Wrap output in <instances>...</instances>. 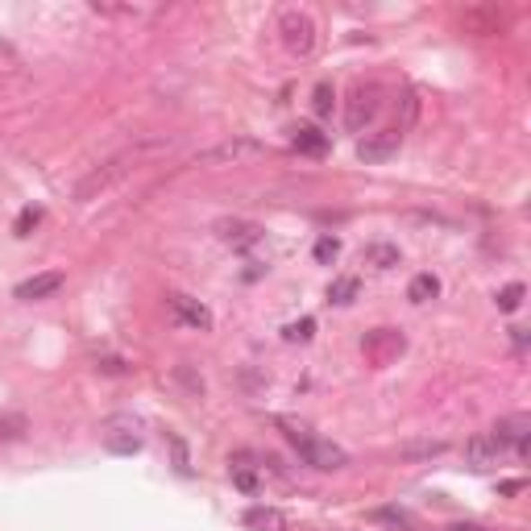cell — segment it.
Segmentation results:
<instances>
[{
  "label": "cell",
  "instance_id": "23",
  "mask_svg": "<svg viewBox=\"0 0 531 531\" xmlns=\"http://www.w3.org/2000/svg\"><path fill=\"white\" fill-rule=\"evenodd\" d=\"M38 220H42V212H38V208H25L22 217H17V237H25V233L38 225Z\"/></svg>",
  "mask_w": 531,
  "mask_h": 531
},
{
  "label": "cell",
  "instance_id": "2",
  "mask_svg": "<svg viewBox=\"0 0 531 531\" xmlns=\"http://www.w3.org/2000/svg\"><path fill=\"white\" fill-rule=\"evenodd\" d=\"M253 158H266V146L253 137H233V141H220L212 150L199 154L204 166H241V163H253Z\"/></svg>",
  "mask_w": 531,
  "mask_h": 531
},
{
  "label": "cell",
  "instance_id": "15",
  "mask_svg": "<svg viewBox=\"0 0 531 531\" xmlns=\"http://www.w3.org/2000/svg\"><path fill=\"white\" fill-rule=\"evenodd\" d=\"M465 453H469V461H473V465H490V461H499V456H502V448H499V440H494V436H482V440H473Z\"/></svg>",
  "mask_w": 531,
  "mask_h": 531
},
{
  "label": "cell",
  "instance_id": "19",
  "mask_svg": "<svg viewBox=\"0 0 531 531\" xmlns=\"http://www.w3.org/2000/svg\"><path fill=\"white\" fill-rule=\"evenodd\" d=\"M519 304H523V282H510V287H502V291H499V307H502V312H515Z\"/></svg>",
  "mask_w": 531,
  "mask_h": 531
},
{
  "label": "cell",
  "instance_id": "1",
  "mask_svg": "<svg viewBox=\"0 0 531 531\" xmlns=\"http://www.w3.org/2000/svg\"><path fill=\"white\" fill-rule=\"evenodd\" d=\"M279 428L287 432V440L299 448V456H304L307 465H315V469H345V465H349V453H345V448L332 445V440H320V436H312V428H304V423L279 420Z\"/></svg>",
  "mask_w": 531,
  "mask_h": 531
},
{
  "label": "cell",
  "instance_id": "4",
  "mask_svg": "<svg viewBox=\"0 0 531 531\" xmlns=\"http://www.w3.org/2000/svg\"><path fill=\"white\" fill-rule=\"evenodd\" d=\"M361 349H366V358L374 361V366H391L403 349H407V336H403L399 328H374V332L361 341Z\"/></svg>",
  "mask_w": 531,
  "mask_h": 531
},
{
  "label": "cell",
  "instance_id": "25",
  "mask_svg": "<svg viewBox=\"0 0 531 531\" xmlns=\"http://www.w3.org/2000/svg\"><path fill=\"white\" fill-rule=\"evenodd\" d=\"M448 531H482V527H473V523H456V527H448Z\"/></svg>",
  "mask_w": 531,
  "mask_h": 531
},
{
  "label": "cell",
  "instance_id": "10",
  "mask_svg": "<svg viewBox=\"0 0 531 531\" xmlns=\"http://www.w3.org/2000/svg\"><path fill=\"white\" fill-rule=\"evenodd\" d=\"M217 233H220V241L237 245V250H250L253 241H258V225H245V220H220Z\"/></svg>",
  "mask_w": 531,
  "mask_h": 531
},
{
  "label": "cell",
  "instance_id": "14",
  "mask_svg": "<svg viewBox=\"0 0 531 531\" xmlns=\"http://www.w3.org/2000/svg\"><path fill=\"white\" fill-rule=\"evenodd\" d=\"M358 291H361V282L353 279V274H345V279H336L332 287H328V304H336V307H349L353 299H358Z\"/></svg>",
  "mask_w": 531,
  "mask_h": 531
},
{
  "label": "cell",
  "instance_id": "13",
  "mask_svg": "<svg viewBox=\"0 0 531 531\" xmlns=\"http://www.w3.org/2000/svg\"><path fill=\"white\" fill-rule=\"evenodd\" d=\"M436 295H440V279H436V274H415L412 287H407V299H412V304H428Z\"/></svg>",
  "mask_w": 531,
  "mask_h": 531
},
{
  "label": "cell",
  "instance_id": "16",
  "mask_svg": "<svg viewBox=\"0 0 531 531\" xmlns=\"http://www.w3.org/2000/svg\"><path fill=\"white\" fill-rule=\"evenodd\" d=\"M366 261H378V270H391V266H399V250H391V245H369Z\"/></svg>",
  "mask_w": 531,
  "mask_h": 531
},
{
  "label": "cell",
  "instance_id": "21",
  "mask_svg": "<svg viewBox=\"0 0 531 531\" xmlns=\"http://www.w3.org/2000/svg\"><path fill=\"white\" fill-rule=\"evenodd\" d=\"M336 253H341V241H336V237H320V241H315V261H336Z\"/></svg>",
  "mask_w": 531,
  "mask_h": 531
},
{
  "label": "cell",
  "instance_id": "12",
  "mask_svg": "<svg viewBox=\"0 0 531 531\" xmlns=\"http://www.w3.org/2000/svg\"><path fill=\"white\" fill-rule=\"evenodd\" d=\"M295 150L312 154V158H324V154H328V137L315 129V125H299V129H295Z\"/></svg>",
  "mask_w": 531,
  "mask_h": 531
},
{
  "label": "cell",
  "instance_id": "6",
  "mask_svg": "<svg viewBox=\"0 0 531 531\" xmlns=\"http://www.w3.org/2000/svg\"><path fill=\"white\" fill-rule=\"evenodd\" d=\"M494 440H499V448L507 453V448H515V453H527V436H531V420L527 415H507V420L494 423Z\"/></svg>",
  "mask_w": 531,
  "mask_h": 531
},
{
  "label": "cell",
  "instance_id": "11",
  "mask_svg": "<svg viewBox=\"0 0 531 531\" xmlns=\"http://www.w3.org/2000/svg\"><path fill=\"white\" fill-rule=\"evenodd\" d=\"M245 527L250 531H287V515L274 507H250L245 510Z\"/></svg>",
  "mask_w": 531,
  "mask_h": 531
},
{
  "label": "cell",
  "instance_id": "18",
  "mask_svg": "<svg viewBox=\"0 0 531 531\" xmlns=\"http://www.w3.org/2000/svg\"><path fill=\"white\" fill-rule=\"evenodd\" d=\"M312 332H315V320H312V315H304V320H295V324L282 328V336H287V341H312Z\"/></svg>",
  "mask_w": 531,
  "mask_h": 531
},
{
  "label": "cell",
  "instance_id": "24",
  "mask_svg": "<svg viewBox=\"0 0 531 531\" xmlns=\"http://www.w3.org/2000/svg\"><path fill=\"white\" fill-rule=\"evenodd\" d=\"M237 486H241V490H258V482H253L250 473H241V469H237Z\"/></svg>",
  "mask_w": 531,
  "mask_h": 531
},
{
  "label": "cell",
  "instance_id": "3",
  "mask_svg": "<svg viewBox=\"0 0 531 531\" xmlns=\"http://www.w3.org/2000/svg\"><path fill=\"white\" fill-rule=\"evenodd\" d=\"M279 33H282V46H287L291 55H312V46H315V22L307 17V13L287 9L279 17Z\"/></svg>",
  "mask_w": 531,
  "mask_h": 531
},
{
  "label": "cell",
  "instance_id": "22",
  "mask_svg": "<svg viewBox=\"0 0 531 531\" xmlns=\"http://www.w3.org/2000/svg\"><path fill=\"white\" fill-rule=\"evenodd\" d=\"M22 66V58H17V50H13L9 42H0V75H13Z\"/></svg>",
  "mask_w": 531,
  "mask_h": 531
},
{
  "label": "cell",
  "instance_id": "9",
  "mask_svg": "<svg viewBox=\"0 0 531 531\" xmlns=\"http://www.w3.org/2000/svg\"><path fill=\"white\" fill-rule=\"evenodd\" d=\"M58 287H63V274L50 270V274H33V279H25L13 295H17L22 304H33V299H46V295H55Z\"/></svg>",
  "mask_w": 531,
  "mask_h": 531
},
{
  "label": "cell",
  "instance_id": "5",
  "mask_svg": "<svg viewBox=\"0 0 531 531\" xmlns=\"http://www.w3.org/2000/svg\"><path fill=\"white\" fill-rule=\"evenodd\" d=\"M378 109H382V87H378V84L353 87V96H349V109H345L349 129H361V125H369V120L378 117Z\"/></svg>",
  "mask_w": 531,
  "mask_h": 531
},
{
  "label": "cell",
  "instance_id": "20",
  "mask_svg": "<svg viewBox=\"0 0 531 531\" xmlns=\"http://www.w3.org/2000/svg\"><path fill=\"white\" fill-rule=\"evenodd\" d=\"M104 440H109V448H112V453H137V448H141V440H137V436H117V432H109Z\"/></svg>",
  "mask_w": 531,
  "mask_h": 531
},
{
  "label": "cell",
  "instance_id": "17",
  "mask_svg": "<svg viewBox=\"0 0 531 531\" xmlns=\"http://www.w3.org/2000/svg\"><path fill=\"white\" fill-rule=\"evenodd\" d=\"M332 84H320L312 92V109H315V117H328V112H332Z\"/></svg>",
  "mask_w": 531,
  "mask_h": 531
},
{
  "label": "cell",
  "instance_id": "7",
  "mask_svg": "<svg viewBox=\"0 0 531 531\" xmlns=\"http://www.w3.org/2000/svg\"><path fill=\"white\" fill-rule=\"evenodd\" d=\"M399 141H403L399 129H382V133H374V137L361 141V146H358V158H361V163H386V158L399 150Z\"/></svg>",
  "mask_w": 531,
  "mask_h": 531
},
{
  "label": "cell",
  "instance_id": "8",
  "mask_svg": "<svg viewBox=\"0 0 531 531\" xmlns=\"http://www.w3.org/2000/svg\"><path fill=\"white\" fill-rule=\"evenodd\" d=\"M171 312L183 320V324L199 328V332H208L212 328V312H208L199 299H191V295H171Z\"/></svg>",
  "mask_w": 531,
  "mask_h": 531
}]
</instances>
